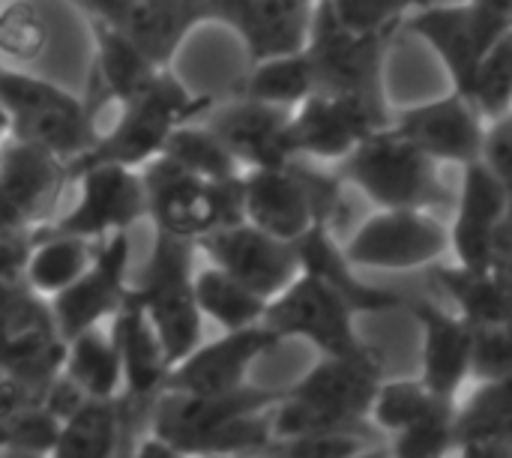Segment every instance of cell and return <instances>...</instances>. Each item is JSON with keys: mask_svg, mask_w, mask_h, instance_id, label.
Masks as SVG:
<instances>
[{"mask_svg": "<svg viewBox=\"0 0 512 458\" xmlns=\"http://www.w3.org/2000/svg\"><path fill=\"white\" fill-rule=\"evenodd\" d=\"M318 0H219L216 24L246 48L249 63L300 51L309 42Z\"/></svg>", "mask_w": 512, "mask_h": 458, "instance_id": "44dd1931", "label": "cell"}, {"mask_svg": "<svg viewBox=\"0 0 512 458\" xmlns=\"http://www.w3.org/2000/svg\"><path fill=\"white\" fill-rule=\"evenodd\" d=\"M375 444L372 429L351 432H309L291 438H273L261 456H294V458H351L369 453Z\"/></svg>", "mask_w": 512, "mask_h": 458, "instance_id": "74e56055", "label": "cell"}, {"mask_svg": "<svg viewBox=\"0 0 512 458\" xmlns=\"http://www.w3.org/2000/svg\"><path fill=\"white\" fill-rule=\"evenodd\" d=\"M162 153L204 180H231L243 174V165L237 162V156L201 117L177 126L168 135Z\"/></svg>", "mask_w": 512, "mask_h": 458, "instance_id": "836d02e7", "label": "cell"}, {"mask_svg": "<svg viewBox=\"0 0 512 458\" xmlns=\"http://www.w3.org/2000/svg\"><path fill=\"white\" fill-rule=\"evenodd\" d=\"M0 3H6V0H0ZM69 3H75V0H69ZM6 138V120H3V111H0V141Z\"/></svg>", "mask_w": 512, "mask_h": 458, "instance_id": "ee69618b", "label": "cell"}, {"mask_svg": "<svg viewBox=\"0 0 512 458\" xmlns=\"http://www.w3.org/2000/svg\"><path fill=\"white\" fill-rule=\"evenodd\" d=\"M471 102L480 108V114L495 123L507 117L512 108V27H507L498 42L489 48L483 57L474 87H471Z\"/></svg>", "mask_w": 512, "mask_h": 458, "instance_id": "d590c367", "label": "cell"}, {"mask_svg": "<svg viewBox=\"0 0 512 458\" xmlns=\"http://www.w3.org/2000/svg\"><path fill=\"white\" fill-rule=\"evenodd\" d=\"M63 378H69L87 399H117L123 375L120 354L111 333L90 327L63 342Z\"/></svg>", "mask_w": 512, "mask_h": 458, "instance_id": "4dcf8cb0", "label": "cell"}, {"mask_svg": "<svg viewBox=\"0 0 512 458\" xmlns=\"http://www.w3.org/2000/svg\"><path fill=\"white\" fill-rule=\"evenodd\" d=\"M357 309L321 276L300 270V276L279 291L264 312V324L282 339H303L318 354L348 357L363 354L366 345L357 330Z\"/></svg>", "mask_w": 512, "mask_h": 458, "instance_id": "8fae6325", "label": "cell"}, {"mask_svg": "<svg viewBox=\"0 0 512 458\" xmlns=\"http://www.w3.org/2000/svg\"><path fill=\"white\" fill-rule=\"evenodd\" d=\"M129 279V231L99 240L90 267L48 303L60 339L66 342L102 321H111L129 297Z\"/></svg>", "mask_w": 512, "mask_h": 458, "instance_id": "2e32d148", "label": "cell"}, {"mask_svg": "<svg viewBox=\"0 0 512 458\" xmlns=\"http://www.w3.org/2000/svg\"><path fill=\"white\" fill-rule=\"evenodd\" d=\"M195 249V240L153 228L150 255L138 276L129 279V297L153 324L168 366L180 363L204 342V315L198 309L192 273Z\"/></svg>", "mask_w": 512, "mask_h": 458, "instance_id": "5b68a950", "label": "cell"}, {"mask_svg": "<svg viewBox=\"0 0 512 458\" xmlns=\"http://www.w3.org/2000/svg\"><path fill=\"white\" fill-rule=\"evenodd\" d=\"M396 33L354 30L342 24L324 0L315 3L309 42L303 45L315 72V93L351 96L372 108L384 123H393V105L384 84L387 54Z\"/></svg>", "mask_w": 512, "mask_h": 458, "instance_id": "ba28073f", "label": "cell"}, {"mask_svg": "<svg viewBox=\"0 0 512 458\" xmlns=\"http://www.w3.org/2000/svg\"><path fill=\"white\" fill-rule=\"evenodd\" d=\"M342 177L309 159L243 171V219L282 240H300L312 225H336Z\"/></svg>", "mask_w": 512, "mask_h": 458, "instance_id": "52a82bcc", "label": "cell"}, {"mask_svg": "<svg viewBox=\"0 0 512 458\" xmlns=\"http://www.w3.org/2000/svg\"><path fill=\"white\" fill-rule=\"evenodd\" d=\"M512 27V18L495 12L480 0H459V3H423L414 9L399 30L417 36L444 66L450 87L471 99V87L477 69L498 36Z\"/></svg>", "mask_w": 512, "mask_h": 458, "instance_id": "30bf717a", "label": "cell"}, {"mask_svg": "<svg viewBox=\"0 0 512 458\" xmlns=\"http://www.w3.org/2000/svg\"><path fill=\"white\" fill-rule=\"evenodd\" d=\"M327 9L354 30L396 33L402 21L426 0H324Z\"/></svg>", "mask_w": 512, "mask_h": 458, "instance_id": "ab89813d", "label": "cell"}, {"mask_svg": "<svg viewBox=\"0 0 512 458\" xmlns=\"http://www.w3.org/2000/svg\"><path fill=\"white\" fill-rule=\"evenodd\" d=\"M450 252V225L432 210L378 207L345 243V255L360 270L408 273L438 264Z\"/></svg>", "mask_w": 512, "mask_h": 458, "instance_id": "7c38bea8", "label": "cell"}, {"mask_svg": "<svg viewBox=\"0 0 512 458\" xmlns=\"http://www.w3.org/2000/svg\"><path fill=\"white\" fill-rule=\"evenodd\" d=\"M51 456L108 458L126 456L117 399H84L69 417L60 420V432Z\"/></svg>", "mask_w": 512, "mask_h": 458, "instance_id": "f1b7e54d", "label": "cell"}, {"mask_svg": "<svg viewBox=\"0 0 512 458\" xmlns=\"http://www.w3.org/2000/svg\"><path fill=\"white\" fill-rule=\"evenodd\" d=\"M96 246L99 240L33 231L24 249V264H21L24 288H30L36 297L51 300L90 267Z\"/></svg>", "mask_w": 512, "mask_h": 458, "instance_id": "83f0119b", "label": "cell"}, {"mask_svg": "<svg viewBox=\"0 0 512 458\" xmlns=\"http://www.w3.org/2000/svg\"><path fill=\"white\" fill-rule=\"evenodd\" d=\"M279 396L282 390L252 384L219 396L162 390L147 432L174 456H261L273 441V405Z\"/></svg>", "mask_w": 512, "mask_h": 458, "instance_id": "6da1fadb", "label": "cell"}, {"mask_svg": "<svg viewBox=\"0 0 512 458\" xmlns=\"http://www.w3.org/2000/svg\"><path fill=\"white\" fill-rule=\"evenodd\" d=\"M507 117H510V123H512V108H510V114H507Z\"/></svg>", "mask_w": 512, "mask_h": 458, "instance_id": "f6af8a7d", "label": "cell"}, {"mask_svg": "<svg viewBox=\"0 0 512 458\" xmlns=\"http://www.w3.org/2000/svg\"><path fill=\"white\" fill-rule=\"evenodd\" d=\"M294 108L258 102L249 96H234L228 105H210L201 120L228 144L243 168L285 165L288 150V123Z\"/></svg>", "mask_w": 512, "mask_h": 458, "instance_id": "7402d4cb", "label": "cell"}, {"mask_svg": "<svg viewBox=\"0 0 512 458\" xmlns=\"http://www.w3.org/2000/svg\"><path fill=\"white\" fill-rule=\"evenodd\" d=\"M111 339L120 354V393H117V411H120V426H123V444H138L141 429L150 423L153 402L165 390L168 378V360L162 351V342L141 312V306L126 297V303L111 315ZM129 456V447H126Z\"/></svg>", "mask_w": 512, "mask_h": 458, "instance_id": "4fadbf2b", "label": "cell"}, {"mask_svg": "<svg viewBox=\"0 0 512 458\" xmlns=\"http://www.w3.org/2000/svg\"><path fill=\"white\" fill-rule=\"evenodd\" d=\"M504 375H512V318L477 324L471 378L486 381V378H504Z\"/></svg>", "mask_w": 512, "mask_h": 458, "instance_id": "60d3db41", "label": "cell"}, {"mask_svg": "<svg viewBox=\"0 0 512 458\" xmlns=\"http://www.w3.org/2000/svg\"><path fill=\"white\" fill-rule=\"evenodd\" d=\"M423 330V351H420V381L444 396L459 399L462 387L471 378L474 363V327L456 309H444L432 300L405 303Z\"/></svg>", "mask_w": 512, "mask_h": 458, "instance_id": "cb8c5ba5", "label": "cell"}, {"mask_svg": "<svg viewBox=\"0 0 512 458\" xmlns=\"http://www.w3.org/2000/svg\"><path fill=\"white\" fill-rule=\"evenodd\" d=\"M312 93H315V72L306 48L249 63V72L234 84V96H249L282 108H297Z\"/></svg>", "mask_w": 512, "mask_h": 458, "instance_id": "1f68e13d", "label": "cell"}, {"mask_svg": "<svg viewBox=\"0 0 512 458\" xmlns=\"http://www.w3.org/2000/svg\"><path fill=\"white\" fill-rule=\"evenodd\" d=\"M381 381L384 360L378 348L348 357L318 354V363L285 387L273 405V438L369 429V411Z\"/></svg>", "mask_w": 512, "mask_h": 458, "instance_id": "7a4b0ae2", "label": "cell"}, {"mask_svg": "<svg viewBox=\"0 0 512 458\" xmlns=\"http://www.w3.org/2000/svg\"><path fill=\"white\" fill-rule=\"evenodd\" d=\"M90 39H93V81L102 90V99L123 102L141 93L165 66L150 60L144 48H138L123 30L87 18Z\"/></svg>", "mask_w": 512, "mask_h": 458, "instance_id": "4316f807", "label": "cell"}, {"mask_svg": "<svg viewBox=\"0 0 512 458\" xmlns=\"http://www.w3.org/2000/svg\"><path fill=\"white\" fill-rule=\"evenodd\" d=\"M396 132H402L408 141H414L420 150H426L441 165H471L483 156L489 120L480 114V108L459 90L450 87V93L396 108L393 123Z\"/></svg>", "mask_w": 512, "mask_h": 458, "instance_id": "e0dca14e", "label": "cell"}, {"mask_svg": "<svg viewBox=\"0 0 512 458\" xmlns=\"http://www.w3.org/2000/svg\"><path fill=\"white\" fill-rule=\"evenodd\" d=\"M66 183L72 177L60 156L12 135L0 141V198L30 234L54 219Z\"/></svg>", "mask_w": 512, "mask_h": 458, "instance_id": "ffe728a7", "label": "cell"}, {"mask_svg": "<svg viewBox=\"0 0 512 458\" xmlns=\"http://www.w3.org/2000/svg\"><path fill=\"white\" fill-rule=\"evenodd\" d=\"M459 399H444L438 393H432L420 378H402V381H381L372 411H369V423L378 426L387 435H396L426 417H432L435 411L456 405Z\"/></svg>", "mask_w": 512, "mask_h": 458, "instance_id": "e575fe53", "label": "cell"}, {"mask_svg": "<svg viewBox=\"0 0 512 458\" xmlns=\"http://www.w3.org/2000/svg\"><path fill=\"white\" fill-rule=\"evenodd\" d=\"M441 162L393 126L369 132L336 168L342 183L360 189L375 207L435 210L456 201L441 177Z\"/></svg>", "mask_w": 512, "mask_h": 458, "instance_id": "8992f818", "label": "cell"}, {"mask_svg": "<svg viewBox=\"0 0 512 458\" xmlns=\"http://www.w3.org/2000/svg\"><path fill=\"white\" fill-rule=\"evenodd\" d=\"M456 453L512 458V375L486 378L456 405Z\"/></svg>", "mask_w": 512, "mask_h": 458, "instance_id": "484cf974", "label": "cell"}, {"mask_svg": "<svg viewBox=\"0 0 512 458\" xmlns=\"http://www.w3.org/2000/svg\"><path fill=\"white\" fill-rule=\"evenodd\" d=\"M195 297L204 321H216L219 330H243L261 324L270 303L216 264L195 273Z\"/></svg>", "mask_w": 512, "mask_h": 458, "instance_id": "d6a6232c", "label": "cell"}, {"mask_svg": "<svg viewBox=\"0 0 512 458\" xmlns=\"http://www.w3.org/2000/svg\"><path fill=\"white\" fill-rule=\"evenodd\" d=\"M141 177L153 228L198 240L213 228L243 222V174L231 180H204L159 153L141 165Z\"/></svg>", "mask_w": 512, "mask_h": 458, "instance_id": "9c48e42d", "label": "cell"}, {"mask_svg": "<svg viewBox=\"0 0 512 458\" xmlns=\"http://www.w3.org/2000/svg\"><path fill=\"white\" fill-rule=\"evenodd\" d=\"M183 18L198 30L201 24H216V9H219V0H171Z\"/></svg>", "mask_w": 512, "mask_h": 458, "instance_id": "b9f144b4", "label": "cell"}, {"mask_svg": "<svg viewBox=\"0 0 512 458\" xmlns=\"http://www.w3.org/2000/svg\"><path fill=\"white\" fill-rule=\"evenodd\" d=\"M72 183H78L75 207L36 231L105 240L147 219V192L141 168L102 162L78 171Z\"/></svg>", "mask_w": 512, "mask_h": 458, "instance_id": "5bb4252c", "label": "cell"}, {"mask_svg": "<svg viewBox=\"0 0 512 458\" xmlns=\"http://www.w3.org/2000/svg\"><path fill=\"white\" fill-rule=\"evenodd\" d=\"M480 3H486V6H492L495 12H501V15L512 18V0H480Z\"/></svg>", "mask_w": 512, "mask_h": 458, "instance_id": "7bdbcfd3", "label": "cell"}, {"mask_svg": "<svg viewBox=\"0 0 512 458\" xmlns=\"http://www.w3.org/2000/svg\"><path fill=\"white\" fill-rule=\"evenodd\" d=\"M210 105V96L192 93L177 78L174 66H165L141 93L117 102V117L105 129H99L93 147L69 165V177L75 180L78 171L102 162L141 168L162 153L168 135L177 126L198 120Z\"/></svg>", "mask_w": 512, "mask_h": 458, "instance_id": "3957f363", "label": "cell"}, {"mask_svg": "<svg viewBox=\"0 0 512 458\" xmlns=\"http://www.w3.org/2000/svg\"><path fill=\"white\" fill-rule=\"evenodd\" d=\"M195 246L204 249L210 264L228 270L264 300H273L300 276L297 243L273 237L246 219L207 231L195 240Z\"/></svg>", "mask_w": 512, "mask_h": 458, "instance_id": "9a60e30c", "label": "cell"}, {"mask_svg": "<svg viewBox=\"0 0 512 458\" xmlns=\"http://www.w3.org/2000/svg\"><path fill=\"white\" fill-rule=\"evenodd\" d=\"M510 192L483 156L462 168L456 192V216L450 225V252L462 267H489L492 240L504 219Z\"/></svg>", "mask_w": 512, "mask_h": 458, "instance_id": "603a6c76", "label": "cell"}, {"mask_svg": "<svg viewBox=\"0 0 512 458\" xmlns=\"http://www.w3.org/2000/svg\"><path fill=\"white\" fill-rule=\"evenodd\" d=\"M48 45V24L24 0L0 3V54L9 63H30Z\"/></svg>", "mask_w": 512, "mask_h": 458, "instance_id": "8d00e7d4", "label": "cell"}, {"mask_svg": "<svg viewBox=\"0 0 512 458\" xmlns=\"http://www.w3.org/2000/svg\"><path fill=\"white\" fill-rule=\"evenodd\" d=\"M390 126L372 108L351 96L312 93L291 111L288 150L291 159L309 162H342L369 132Z\"/></svg>", "mask_w": 512, "mask_h": 458, "instance_id": "d6986e66", "label": "cell"}, {"mask_svg": "<svg viewBox=\"0 0 512 458\" xmlns=\"http://www.w3.org/2000/svg\"><path fill=\"white\" fill-rule=\"evenodd\" d=\"M432 282L444 297H450L453 309L474 327L512 318V297L486 267L432 264Z\"/></svg>", "mask_w": 512, "mask_h": 458, "instance_id": "f546056e", "label": "cell"}, {"mask_svg": "<svg viewBox=\"0 0 512 458\" xmlns=\"http://www.w3.org/2000/svg\"><path fill=\"white\" fill-rule=\"evenodd\" d=\"M279 345L282 339L264 321L243 330H222L219 339L201 342L180 363L168 369L165 390L198 393V396L234 393L249 384L252 366L270 351H276Z\"/></svg>", "mask_w": 512, "mask_h": 458, "instance_id": "ac0fdd59", "label": "cell"}, {"mask_svg": "<svg viewBox=\"0 0 512 458\" xmlns=\"http://www.w3.org/2000/svg\"><path fill=\"white\" fill-rule=\"evenodd\" d=\"M456 405H447V408L435 411L432 417L390 435L393 456L438 458L453 453L456 450Z\"/></svg>", "mask_w": 512, "mask_h": 458, "instance_id": "f35d334b", "label": "cell"}, {"mask_svg": "<svg viewBox=\"0 0 512 458\" xmlns=\"http://www.w3.org/2000/svg\"><path fill=\"white\" fill-rule=\"evenodd\" d=\"M297 243L300 252V270L321 276L327 285H333L360 315H381L405 306V297L396 291H387L381 285H372L360 276V267L345 255V246L333 237V225H312Z\"/></svg>", "mask_w": 512, "mask_h": 458, "instance_id": "d4e9b609", "label": "cell"}, {"mask_svg": "<svg viewBox=\"0 0 512 458\" xmlns=\"http://www.w3.org/2000/svg\"><path fill=\"white\" fill-rule=\"evenodd\" d=\"M0 111L6 135L45 147L66 165L81 159L99 135L96 99L9 63H0Z\"/></svg>", "mask_w": 512, "mask_h": 458, "instance_id": "277c9868", "label": "cell"}]
</instances>
